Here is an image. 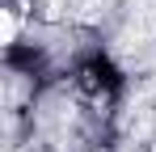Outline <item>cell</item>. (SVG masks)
<instances>
[{
	"label": "cell",
	"instance_id": "1",
	"mask_svg": "<svg viewBox=\"0 0 156 152\" xmlns=\"http://www.w3.org/2000/svg\"><path fill=\"white\" fill-rule=\"evenodd\" d=\"M13 38H17V17L4 9V13H0V42H4V47H13Z\"/></svg>",
	"mask_w": 156,
	"mask_h": 152
}]
</instances>
